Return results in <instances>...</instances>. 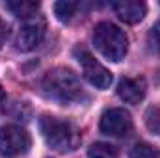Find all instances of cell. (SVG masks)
<instances>
[{"label": "cell", "mask_w": 160, "mask_h": 158, "mask_svg": "<svg viewBox=\"0 0 160 158\" xmlns=\"http://www.w3.org/2000/svg\"><path fill=\"white\" fill-rule=\"evenodd\" d=\"M41 89L47 97L62 104L77 102L82 97V84L78 77L67 67H54L48 73H45L41 80Z\"/></svg>", "instance_id": "1"}, {"label": "cell", "mask_w": 160, "mask_h": 158, "mask_svg": "<svg viewBox=\"0 0 160 158\" xmlns=\"http://www.w3.org/2000/svg\"><path fill=\"white\" fill-rule=\"evenodd\" d=\"M4 97H6V95H4V89L0 87V106H2V102H4Z\"/></svg>", "instance_id": "17"}, {"label": "cell", "mask_w": 160, "mask_h": 158, "mask_svg": "<svg viewBox=\"0 0 160 158\" xmlns=\"http://www.w3.org/2000/svg\"><path fill=\"white\" fill-rule=\"evenodd\" d=\"M88 158H118V149L110 143H93L88 151Z\"/></svg>", "instance_id": "12"}, {"label": "cell", "mask_w": 160, "mask_h": 158, "mask_svg": "<svg viewBox=\"0 0 160 158\" xmlns=\"http://www.w3.org/2000/svg\"><path fill=\"white\" fill-rule=\"evenodd\" d=\"M8 36H9V26H8V22L6 21H2L0 19V48L4 47V43L8 41Z\"/></svg>", "instance_id": "16"}, {"label": "cell", "mask_w": 160, "mask_h": 158, "mask_svg": "<svg viewBox=\"0 0 160 158\" xmlns=\"http://www.w3.org/2000/svg\"><path fill=\"white\" fill-rule=\"evenodd\" d=\"M15 17L19 19H32L36 17L38 9H39V2H32V0H9L4 4Z\"/></svg>", "instance_id": "10"}, {"label": "cell", "mask_w": 160, "mask_h": 158, "mask_svg": "<svg viewBox=\"0 0 160 158\" xmlns=\"http://www.w3.org/2000/svg\"><path fill=\"white\" fill-rule=\"evenodd\" d=\"M77 58H78L80 65H82V73H84V78L88 80L91 86L99 87V89H106L110 87L112 84V73L102 65L99 63L88 50H77Z\"/></svg>", "instance_id": "6"}, {"label": "cell", "mask_w": 160, "mask_h": 158, "mask_svg": "<svg viewBox=\"0 0 160 158\" xmlns=\"http://www.w3.org/2000/svg\"><path fill=\"white\" fill-rule=\"evenodd\" d=\"M145 125L151 132H160V112L158 108H149L145 114Z\"/></svg>", "instance_id": "14"}, {"label": "cell", "mask_w": 160, "mask_h": 158, "mask_svg": "<svg viewBox=\"0 0 160 158\" xmlns=\"http://www.w3.org/2000/svg\"><path fill=\"white\" fill-rule=\"evenodd\" d=\"M101 132L123 138L132 132V117L125 108H110L101 116Z\"/></svg>", "instance_id": "7"}, {"label": "cell", "mask_w": 160, "mask_h": 158, "mask_svg": "<svg viewBox=\"0 0 160 158\" xmlns=\"http://www.w3.org/2000/svg\"><path fill=\"white\" fill-rule=\"evenodd\" d=\"M39 130L47 145L60 153H71L78 149L80 141H82L80 130L67 119H60L45 114L39 119Z\"/></svg>", "instance_id": "2"}, {"label": "cell", "mask_w": 160, "mask_h": 158, "mask_svg": "<svg viewBox=\"0 0 160 158\" xmlns=\"http://www.w3.org/2000/svg\"><path fill=\"white\" fill-rule=\"evenodd\" d=\"M77 9H78V4H77V2L63 0V2H56V4H54V13H56V17H58L62 22H69V21L77 15Z\"/></svg>", "instance_id": "11"}, {"label": "cell", "mask_w": 160, "mask_h": 158, "mask_svg": "<svg viewBox=\"0 0 160 158\" xmlns=\"http://www.w3.org/2000/svg\"><path fill=\"white\" fill-rule=\"evenodd\" d=\"M130 158H160V149L149 143H136L130 151Z\"/></svg>", "instance_id": "13"}, {"label": "cell", "mask_w": 160, "mask_h": 158, "mask_svg": "<svg viewBox=\"0 0 160 158\" xmlns=\"http://www.w3.org/2000/svg\"><path fill=\"white\" fill-rule=\"evenodd\" d=\"M147 43H149V48L153 52L160 54V21L149 30V36H147Z\"/></svg>", "instance_id": "15"}, {"label": "cell", "mask_w": 160, "mask_h": 158, "mask_svg": "<svg viewBox=\"0 0 160 158\" xmlns=\"http://www.w3.org/2000/svg\"><path fill=\"white\" fill-rule=\"evenodd\" d=\"M118 95L127 104H140L145 97L143 78H121L118 84Z\"/></svg>", "instance_id": "9"}, {"label": "cell", "mask_w": 160, "mask_h": 158, "mask_svg": "<svg viewBox=\"0 0 160 158\" xmlns=\"http://www.w3.org/2000/svg\"><path fill=\"white\" fill-rule=\"evenodd\" d=\"M47 34V22L41 15H36L32 19H26L19 32H17V39H15V47L21 52H30L36 47H39L41 41L45 39Z\"/></svg>", "instance_id": "5"}, {"label": "cell", "mask_w": 160, "mask_h": 158, "mask_svg": "<svg viewBox=\"0 0 160 158\" xmlns=\"http://www.w3.org/2000/svg\"><path fill=\"white\" fill-rule=\"evenodd\" d=\"M95 48L110 62H121L128 52V37L112 22H99L93 30Z\"/></svg>", "instance_id": "3"}, {"label": "cell", "mask_w": 160, "mask_h": 158, "mask_svg": "<svg viewBox=\"0 0 160 158\" xmlns=\"http://www.w3.org/2000/svg\"><path fill=\"white\" fill-rule=\"evenodd\" d=\"M30 136L24 128L15 125H6L0 128V156L13 158L28 153L30 149Z\"/></svg>", "instance_id": "4"}, {"label": "cell", "mask_w": 160, "mask_h": 158, "mask_svg": "<svg viewBox=\"0 0 160 158\" xmlns=\"http://www.w3.org/2000/svg\"><path fill=\"white\" fill-rule=\"evenodd\" d=\"M112 7H114L116 15L127 24L140 22L147 13V6L143 2H138V0H118L112 4Z\"/></svg>", "instance_id": "8"}]
</instances>
